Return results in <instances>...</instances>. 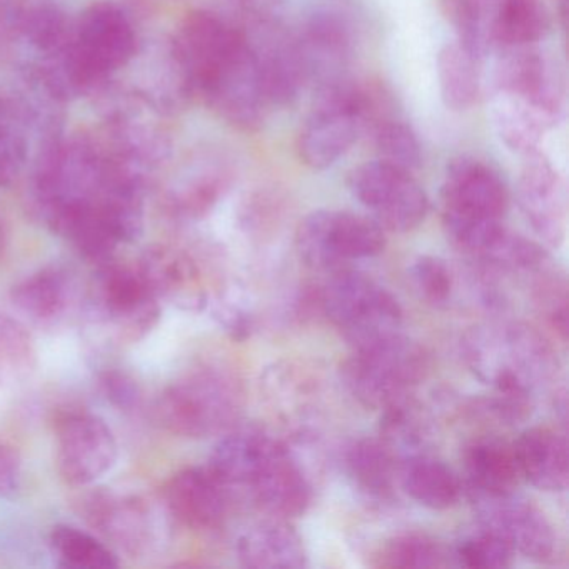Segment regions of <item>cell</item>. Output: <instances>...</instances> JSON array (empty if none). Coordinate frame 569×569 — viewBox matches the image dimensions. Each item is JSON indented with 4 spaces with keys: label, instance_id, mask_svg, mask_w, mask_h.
Wrapping results in <instances>:
<instances>
[{
    "label": "cell",
    "instance_id": "obj_1",
    "mask_svg": "<svg viewBox=\"0 0 569 569\" xmlns=\"http://www.w3.org/2000/svg\"><path fill=\"white\" fill-rule=\"evenodd\" d=\"M466 365L495 391L492 411L509 422L525 421L536 391L558 371L551 345L536 329L512 322L472 328L462 341Z\"/></svg>",
    "mask_w": 569,
    "mask_h": 569
},
{
    "label": "cell",
    "instance_id": "obj_2",
    "mask_svg": "<svg viewBox=\"0 0 569 569\" xmlns=\"http://www.w3.org/2000/svg\"><path fill=\"white\" fill-rule=\"evenodd\" d=\"M238 381L216 368H201L169 385L156 402L159 422L182 438L202 439L228 431L241 415Z\"/></svg>",
    "mask_w": 569,
    "mask_h": 569
},
{
    "label": "cell",
    "instance_id": "obj_3",
    "mask_svg": "<svg viewBox=\"0 0 569 569\" xmlns=\"http://www.w3.org/2000/svg\"><path fill=\"white\" fill-rule=\"evenodd\" d=\"M459 42L479 59L492 51L536 46L551 31L542 0H451Z\"/></svg>",
    "mask_w": 569,
    "mask_h": 569
},
{
    "label": "cell",
    "instance_id": "obj_4",
    "mask_svg": "<svg viewBox=\"0 0 569 569\" xmlns=\"http://www.w3.org/2000/svg\"><path fill=\"white\" fill-rule=\"evenodd\" d=\"M86 302L89 325L119 345L141 341L161 318L162 305L141 271L118 262L98 266Z\"/></svg>",
    "mask_w": 569,
    "mask_h": 569
},
{
    "label": "cell",
    "instance_id": "obj_5",
    "mask_svg": "<svg viewBox=\"0 0 569 569\" xmlns=\"http://www.w3.org/2000/svg\"><path fill=\"white\" fill-rule=\"evenodd\" d=\"M429 361L418 342L399 335L356 348L342 366V381L366 408L385 409L408 396L418 385Z\"/></svg>",
    "mask_w": 569,
    "mask_h": 569
},
{
    "label": "cell",
    "instance_id": "obj_6",
    "mask_svg": "<svg viewBox=\"0 0 569 569\" xmlns=\"http://www.w3.org/2000/svg\"><path fill=\"white\" fill-rule=\"evenodd\" d=\"M321 305L329 321L355 348L399 335L402 309L398 299L361 272L339 269L322 289Z\"/></svg>",
    "mask_w": 569,
    "mask_h": 569
},
{
    "label": "cell",
    "instance_id": "obj_7",
    "mask_svg": "<svg viewBox=\"0 0 569 569\" xmlns=\"http://www.w3.org/2000/svg\"><path fill=\"white\" fill-rule=\"evenodd\" d=\"M368 118V96L346 79L319 89L298 136L299 159L315 171L332 168L359 141Z\"/></svg>",
    "mask_w": 569,
    "mask_h": 569
},
{
    "label": "cell",
    "instance_id": "obj_8",
    "mask_svg": "<svg viewBox=\"0 0 569 569\" xmlns=\"http://www.w3.org/2000/svg\"><path fill=\"white\" fill-rule=\"evenodd\" d=\"M385 248V229L356 212L319 209L296 229V251L309 268L339 271L346 262L375 258Z\"/></svg>",
    "mask_w": 569,
    "mask_h": 569
},
{
    "label": "cell",
    "instance_id": "obj_9",
    "mask_svg": "<svg viewBox=\"0 0 569 569\" xmlns=\"http://www.w3.org/2000/svg\"><path fill=\"white\" fill-rule=\"evenodd\" d=\"M196 96L232 128L256 131L264 121L266 101L254 49L242 38L196 82Z\"/></svg>",
    "mask_w": 569,
    "mask_h": 569
},
{
    "label": "cell",
    "instance_id": "obj_10",
    "mask_svg": "<svg viewBox=\"0 0 569 569\" xmlns=\"http://www.w3.org/2000/svg\"><path fill=\"white\" fill-rule=\"evenodd\" d=\"M71 48L96 94H101L112 76L131 64L139 42L124 9L112 2H99L86 9L72 26Z\"/></svg>",
    "mask_w": 569,
    "mask_h": 569
},
{
    "label": "cell",
    "instance_id": "obj_11",
    "mask_svg": "<svg viewBox=\"0 0 569 569\" xmlns=\"http://www.w3.org/2000/svg\"><path fill=\"white\" fill-rule=\"evenodd\" d=\"M349 189L388 231H412L428 214V196L412 174L379 159L358 166L349 174Z\"/></svg>",
    "mask_w": 569,
    "mask_h": 569
},
{
    "label": "cell",
    "instance_id": "obj_12",
    "mask_svg": "<svg viewBox=\"0 0 569 569\" xmlns=\"http://www.w3.org/2000/svg\"><path fill=\"white\" fill-rule=\"evenodd\" d=\"M496 92L509 96L555 128L565 114L566 88L561 69L536 46L501 51Z\"/></svg>",
    "mask_w": 569,
    "mask_h": 569
},
{
    "label": "cell",
    "instance_id": "obj_13",
    "mask_svg": "<svg viewBox=\"0 0 569 569\" xmlns=\"http://www.w3.org/2000/svg\"><path fill=\"white\" fill-rule=\"evenodd\" d=\"M118 456V441L104 419L84 411L59 418L56 465L68 485H92L114 468Z\"/></svg>",
    "mask_w": 569,
    "mask_h": 569
},
{
    "label": "cell",
    "instance_id": "obj_14",
    "mask_svg": "<svg viewBox=\"0 0 569 569\" xmlns=\"http://www.w3.org/2000/svg\"><path fill=\"white\" fill-rule=\"evenodd\" d=\"M478 512L479 525L501 536L512 551L535 561L555 555L556 536L545 512L531 501L512 495H469Z\"/></svg>",
    "mask_w": 569,
    "mask_h": 569
},
{
    "label": "cell",
    "instance_id": "obj_15",
    "mask_svg": "<svg viewBox=\"0 0 569 569\" xmlns=\"http://www.w3.org/2000/svg\"><path fill=\"white\" fill-rule=\"evenodd\" d=\"M519 172L518 204L532 231L546 244H562L568 222V194L566 184L558 168L541 151L522 156Z\"/></svg>",
    "mask_w": 569,
    "mask_h": 569
},
{
    "label": "cell",
    "instance_id": "obj_16",
    "mask_svg": "<svg viewBox=\"0 0 569 569\" xmlns=\"http://www.w3.org/2000/svg\"><path fill=\"white\" fill-rule=\"evenodd\" d=\"M442 212L465 218L502 219L509 191L488 162L461 156L449 162L441 189Z\"/></svg>",
    "mask_w": 569,
    "mask_h": 569
},
{
    "label": "cell",
    "instance_id": "obj_17",
    "mask_svg": "<svg viewBox=\"0 0 569 569\" xmlns=\"http://www.w3.org/2000/svg\"><path fill=\"white\" fill-rule=\"evenodd\" d=\"M161 305L186 312H201L209 298L201 272L191 256L172 246H152L138 266Z\"/></svg>",
    "mask_w": 569,
    "mask_h": 569
},
{
    "label": "cell",
    "instance_id": "obj_18",
    "mask_svg": "<svg viewBox=\"0 0 569 569\" xmlns=\"http://www.w3.org/2000/svg\"><path fill=\"white\" fill-rule=\"evenodd\" d=\"M248 489L266 512L282 521L305 515L311 502L308 478L278 439L256 469Z\"/></svg>",
    "mask_w": 569,
    "mask_h": 569
},
{
    "label": "cell",
    "instance_id": "obj_19",
    "mask_svg": "<svg viewBox=\"0 0 569 569\" xmlns=\"http://www.w3.org/2000/svg\"><path fill=\"white\" fill-rule=\"evenodd\" d=\"M168 511L192 529L219 528L229 509V488L209 466L182 469L164 489Z\"/></svg>",
    "mask_w": 569,
    "mask_h": 569
},
{
    "label": "cell",
    "instance_id": "obj_20",
    "mask_svg": "<svg viewBox=\"0 0 569 569\" xmlns=\"http://www.w3.org/2000/svg\"><path fill=\"white\" fill-rule=\"evenodd\" d=\"M86 505V518L111 542L131 558L146 555L156 542V522L151 509L136 496L92 495Z\"/></svg>",
    "mask_w": 569,
    "mask_h": 569
},
{
    "label": "cell",
    "instance_id": "obj_21",
    "mask_svg": "<svg viewBox=\"0 0 569 569\" xmlns=\"http://www.w3.org/2000/svg\"><path fill=\"white\" fill-rule=\"evenodd\" d=\"M134 94L159 116L188 108L196 96L194 86L172 39L142 54Z\"/></svg>",
    "mask_w": 569,
    "mask_h": 569
},
{
    "label": "cell",
    "instance_id": "obj_22",
    "mask_svg": "<svg viewBox=\"0 0 569 569\" xmlns=\"http://www.w3.org/2000/svg\"><path fill=\"white\" fill-rule=\"evenodd\" d=\"M74 278L61 266H46L26 276L11 289L16 311L39 328H54L64 321L76 302Z\"/></svg>",
    "mask_w": 569,
    "mask_h": 569
},
{
    "label": "cell",
    "instance_id": "obj_23",
    "mask_svg": "<svg viewBox=\"0 0 569 569\" xmlns=\"http://www.w3.org/2000/svg\"><path fill=\"white\" fill-rule=\"evenodd\" d=\"M309 82L318 88L345 81L342 71L351 54L348 29L332 14H316L295 39Z\"/></svg>",
    "mask_w": 569,
    "mask_h": 569
},
{
    "label": "cell",
    "instance_id": "obj_24",
    "mask_svg": "<svg viewBox=\"0 0 569 569\" xmlns=\"http://www.w3.org/2000/svg\"><path fill=\"white\" fill-rule=\"evenodd\" d=\"M262 41L251 42L261 76L262 91L269 106H291L308 84L295 39L278 28H259Z\"/></svg>",
    "mask_w": 569,
    "mask_h": 569
},
{
    "label": "cell",
    "instance_id": "obj_25",
    "mask_svg": "<svg viewBox=\"0 0 569 569\" xmlns=\"http://www.w3.org/2000/svg\"><path fill=\"white\" fill-rule=\"evenodd\" d=\"M44 119L31 96L0 91V188L11 186L24 171L32 138L41 136Z\"/></svg>",
    "mask_w": 569,
    "mask_h": 569
},
{
    "label": "cell",
    "instance_id": "obj_26",
    "mask_svg": "<svg viewBox=\"0 0 569 569\" xmlns=\"http://www.w3.org/2000/svg\"><path fill=\"white\" fill-rule=\"evenodd\" d=\"M512 448L522 479L535 488L548 492L568 488L569 449L565 432L536 426L521 432Z\"/></svg>",
    "mask_w": 569,
    "mask_h": 569
},
{
    "label": "cell",
    "instance_id": "obj_27",
    "mask_svg": "<svg viewBox=\"0 0 569 569\" xmlns=\"http://www.w3.org/2000/svg\"><path fill=\"white\" fill-rule=\"evenodd\" d=\"M465 472L469 495H512L522 476L515 448L498 439H478L465 451Z\"/></svg>",
    "mask_w": 569,
    "mask_h": 569
},
{
    "label": "cell",
    "instance_id": "obj_28",
    "mask_svg": "<svg viewBox=\"0 0 569 569\" xmlns=\"http://www.w3.org/2000/svg\"><path fill=\"white\" fill-rule=\"evenodd\" d=\"M238 555L246 568H305L306 549L301 536L282 519L252 526L239 538Z\"/></svg>",
    "mask_w": 569,
    "mask_h": 569
},
{
    "label": "cell",
    "instance_id": "obj_29",
    "mask_svg": "<svg viewBox=\"0 0 569 569\" xmlns=\"http://www.w3.org/2000/svg\"><path fill=\"white\" fill-rule=\"evenodd\" d=\"M11 22L18 38L38 58L61 51L72 38L71 21L56 0H19Z\"/></svg>",
    "mask_w": 569,
    "mask_h": 569
},
{
    "label": "cell",
    "instance_id": "obj_30",
    "mask_svg": "<svg viewBox=\"0 0 569 569\" xmlns=\"http://www.w3.org/2000/svg\"><path fill=\"white\" fill-rule=\"evenodd\" d=\"M398 479L409 498L426 508H452L461 498L459 476L445 462L421 452L402 459Z\"/></svg>",
    "mask_w": 569,
    "mask_h": 569
},
{
    "label": "cell",
    "instance_id": "obj_31",
    "mask_svg": "<svg viewBox=\"0 0 569 569\" xmlns=\"http://www.w3.org/2000/svg\"><path fill=\"white\" fill-rule=\"evenodd\" d=\"M272 442L274 439L259 429L228 432L212 449L208 466L229 489L248 488Z\"/></svg>",
    "mask_w": 569,
    "mask_h": 569
},
{
    "label": "cell",
    "instance_id": "obj_32",
    "mask_svg": "<svg viewBox=\"0 0 569 569\" xmlns=\"http://www.w3.org/2000/svg\"><path fill=\"white\" fill-rule=\"evenodd\" d=\"M481 59L461 42L446 44L438 56L439 92L446 108L466 111L481 94Z\"/></svg>",
    "mask_w": 569,
    "mask_h": 569
},
{
    "label": "cell",
    "instance_id": "obj_33",
    "mask_svg": "<svg viewBox=\"0 0 569 569\" xmlns=\"http://www.w3.org/2000/svg\"><path fill=\"white\" fill-rule=\"evenodd\" d=\"M229 171L221 161L196 162L169 194V206L181 218H201L228 188Z\"/></svg>",
    "mask_w": 569,
    "mask_h": 569
},
{
    "label": "cell",
    "instance_id": "obj_34",
    "mask_svg": "<svg viewBox=\"0 0 569 569\" xmlns=\"http://www.w3.org/2000/svg\"><path fill=\"white\" fill-rule=\"evenodd\" d=\"M346 466L356 486L372 496L389 495L398 479L396 452L385 439L365 438L352 442L346 452Z\"/></svg>",
    "mask_w": 569,
    "mask_h": 569
},
{
    "label": "cell",
    "instance_id": "obj_35",
    "mask_svg": "<svg viewBox=\"0 0 569 569\" xmlns=\"http://www.w3.org/2000/svg\"><path fill=\"white\" fill-rule=\"evenodd\" d=\"M491 118L499 139L521 156L539 151L542 138L551 129L535 111L496 91L491 102Z\"/></svg>",
    "mask_w": 569,
    "mask_h": 569
},
{
    "label": "cell",
    "instance_id": "obj_36",
    "mask_svg": "<svg viewBox=\"0 0 569 569\" xmlns=\"http://www.w3.org/2000/svg\"><path fill=\"white\" fill-rule=\"evenodd\" d=\"M49 545L59 566L64 568L112 569L119 566L118 555L111 546L74 526H54Z\"/></svg>",
    "mask_w": 569,
    "mask_h": 569
},
{
    "label": "cell",
    "instance_id": "obj_37",
    "mask_svg": "<svg viewBox=\"0 0 569 569\" xmlns=\"http://www.w3.org/2000/svg\"><path fill=\"white\" fill-rule=\"evenodd\" d=\"M36 366L38 351L24 322L0 315V386L26 381Z\"/></svg>",
    "mask_w": 569,
    "mask_h": 569
},
{
    "label": "cell",
    "instance_id": "obj_38",
    "mask_svg": "<svg viewBox=\"0 0 569 569\" xmlns=\"http://www.w3.org/2000/svg\"><path fill=\"white\" fill-rule=\"evenodd\" d=\"M385 568H446L456 565L455 555L445 545L426 535H402L382 548Z\"/></svg>",
    "mask_w": 569,
    "mask_h": 569
},
{
    "label": "cell",
    "instance_id": "obj_39",
    "mask_svg": "<svg viewBox=\"0 0 569 569\" xmlns=\"http://www.w3.org/2000/svg\"><path fill=\"white\" fill-rule=\"evenodd\" d=\"M375 144L379 161L386 162L392 168L412 174L421 166V144H419L415 131L405 122H382L376 129Z\"/></svg>",
    "mask_w": 569,
    "mask_h": 569
},
{
    "label": "cell",
    "instance_id": "obj_40",
    "mask_svg": "<svg viewBox=\"0 0 569 569\" xmlns=\"http://www.w3.org/2000/svg\"><path fill=\"white\" fill-rule=\"evenodd\" d=\"M452 555L456 565L465 568L502 569L511 566L515 551L501 536L481 526L479 531L462 539Z\"/></svg>",
    "mask_w": 569,
    "mask_h": 569
},
{
    "label": "cell",
    "instance_id": "obj_41",
    "mask_svg": "<svg viewBox=\"0 0 569 569\" xmlns=\"http://www.w3.org/2000/svg\"><path fill=\"white\" fill-rule=\"evenodd\" d=\"M409 281L422 301L445 306L451 301L455 278L445 259L436 256H418L408 268Z\"/></svg>",
    "mask_w": 569,
    "mask_h": 569
},
{
    "label": "cell",
    "instance_id": "obj_42",
    "mask_svg": "<svg viewBox=\"0 0 569 569\" xmlns=\"http://www.w3.org/2000/svg\"><path fill=\"white\" fill-rule=\"evenodd\" d=\"M102 395L109 402L121 411H131L138 408L141 401V389L138 382L121 371H106L99 378Z\"/></svg>",
    "mask_w": 569,
    "mask_h": 569
},
{
    "label": "cell",
    "instance_id": "obj_43",
    "mask_svg": "<svg viewBox=\"0 0 569 569\" xmlns=\"http://www.w3.org/2000/svg\"><path fill=\"white\" fill-rule=\"evenodd\" d=\"M214 318L218 319L219 325L228 331L232 338L244 339L248 338L252 329V318L248 311L238 302H232L231 299H219L214 305Z\"/></svg>",
    "mask_w": 569,
    "mask_h": 569
},
{
    "label": "cell",
    "instance_id": "obj_44",
    "mask_svg": "<svg viewBox=\"0 0 569 569\" xmlns=\"http://www.w3.org/2000/svg\"><path fill=\"white\" fill-rule=\"evenodd\" d=\"M239 6L256 28H278L286 0H239Z\"/></svg>",
    "mask_w": 569,
    "mask_h": 569
},
{
    "label": "cell",
    "instance_id": "obj_45",
    "mask_svg": "<svg viewBox=\"0 0 569 569\" xmlns=\"http://www.w3.org/2000/svg\"><path fill=\"white\" fill-rule=\"evenodd\" d=\"M22 465L18 451L0 439V496H11L21 486Z\"/></svg>",
    "mask_w": 569,
    "mask_h": 569
},
{
    "label": "cell",
    "instance_id": "obj_46",
    "mask_svg": "<svg viewBox=\"0 0 569 569\" xmlns=\"http://www.w3.org/2000/svg\"><path fill=\"white\" fill-rule=\"evenodd\" d=\"M6 246H8V234H6L4 222L0 219V258L4 256Z\"/></svg>",
    "mask_w": 569,
    "mask_h": 569
}]
</instances>
